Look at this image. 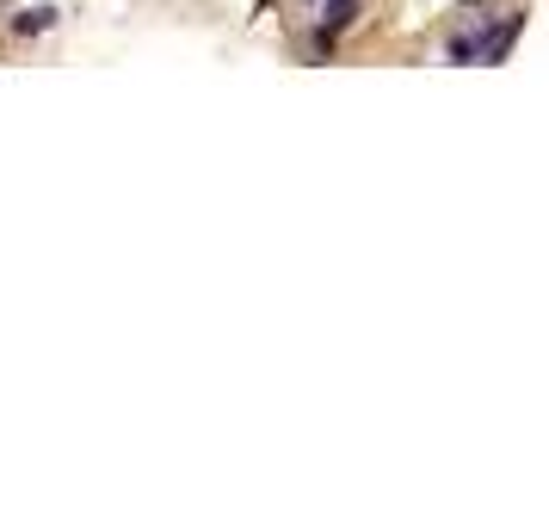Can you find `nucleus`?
Listing matches in <instances>:
<instances>
[{
	"label": "nucleus",
	"mask_w": 549,
	"mask_h": 531,
	"mask_svg": "<svg viewBox=\"0 0 549 531\" xmlns=\"http://www.w3.org/2000/svg\"><path fill=\"white\" fill-rule=\"evenodd\" d=\"M13 25H19V31H25V38H31V31H44V25H50V7H25V13H19Z\"/></svg>",
	"instance_id": "nucleus-1"
},
{
	"label": "nucleus",
	"mask_w": 549,
	"mask_h": 531,
	"mask_svg": "<svg viewBox=\"0 0 549 531\" xmlns=\"http://www.w3.org/2000/svg\"><path fill=\"white\" fill-rule=\"evenodd\" d=\"M358 19V0H327V25H352Z\"/></svg>",
	"instance_id": "nucleus-2"
}]
</instances>
